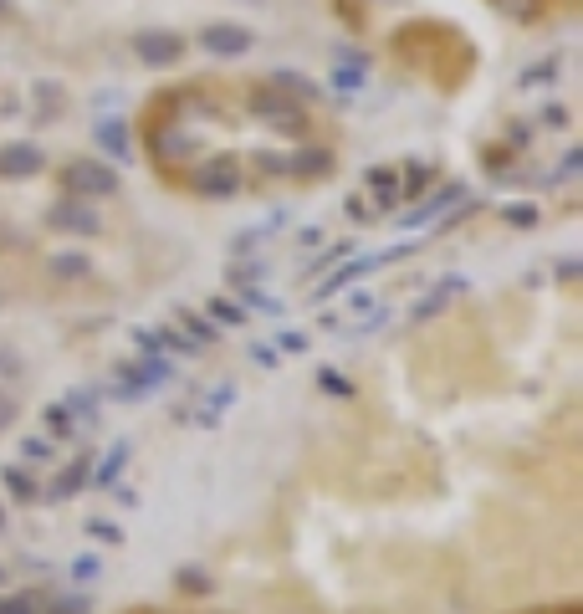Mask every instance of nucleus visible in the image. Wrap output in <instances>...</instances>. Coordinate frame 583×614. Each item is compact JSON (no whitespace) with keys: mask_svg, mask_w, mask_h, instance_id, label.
<instances>
[{"mask_svg":"<svg viewBox=\"0 0 583 614\" xmlns=\"http://www.w3.org/2000/svg\"><path fill=\"white\" fill-rule=\"evenodd\" d=\"M62 185L72 190V195H108L118 180H113V169H103V164H67L62 169Z\"/></svg>","mask_w":583,"mask_h":614,"instance_id":"f257e3e1","label":"nucleus"},{"mask_svg":"<svg viewBox=\"0 0 583 614\" xmlns=\"http://www.w3.org/2000/svg\"><path fill=\"white\" fill-rule=\"evenodd\" d=\"M57 226H72V231H98V221L87 210H77V205H62L57 210Z\"/></svg>","mask_w":583,"mask_h":614,"instance_id":"f03ea898","label":"nucleus"},{"mask_svg":"<svg viewBox=\"0 0 583 614\" xmlns=\"http://www.w3.org/2000/svg\"><path fill=\"white\" fill-rule=\"evenodd\" d=\"M36 164H41V154H36V149H16V154L0 159V169H11V174H31Z\"/></svg>","mask_w":583,"mask_h":614,"instance_id":"7ed1b4c3","label":"nucleus"},{"mask_svg":"<svg viewBox=\"0 0 583 614\" xmlns=\"http://www.w3.org/2000/svg\"><path fill=\"white\" fill-rule=\"evenodd\" d=\"M82 476H87V461H77V466H67V476L57 481V492H52V497H72V492L82 487Z\"/></svg>","mask_w":583,"mask_h":614,"instance_id":"20e7f679","label":"nucleus"},{"mask_svg":"<svg viewBox=\"0 0 583 614\" xmlns=\"http://www.w3.org/2000/svg\"><path fill=\"white\" fill-rule=\"evenodd\" d=\"M318 384H323L328 394H338V400H348V394H353V384H348L338 369H323V374H318Z\"/></svg>","mask_w":583,"mask_h":614,"instance_id":"39448f33","label":"nucleus"},{"mask_svg":"<svg viewBox=\"0 0 583 614\" xmlns=\"http://www.w3.org/2000/svg\"><path fill=\"white\" fill-rule=\"evenodd\" d=\"M6 487H11L16 497H36V481H31L26 471H6Z\"/></svg>","mask_w":583,"mask_h":614,"instance_id":"423d86ee","label":"nucleus"},{"mask_svg":"<svg viewBox=\"0 0 583 614\" xmlns=\"http://www.w3.org/2000/svg\"><path fill=\"white\" fill-rule=\"evenodd\" d=\"M52 267H57L62 277H82V272H87V261H82V256H57Z\"/></svg>","mask_w":583,"mask_h":614,"instance_id":"0eeeda50","label":"nucleus"},{"mask_svg":"<svg viewBox=\"0 0 583 614\" xmlns=\"http://www.w3.org/2000/svg\"><path fill=\"white\" fill-rule=\"evenodd\" d=\"M123 456H128V451H123V446H118V451H113V456H108V461H103V471H98V481H103V487H108V481H113V476H118V466H123Z\"/></svg>","mask_w":583,"mask_h":614,"instance_id":"6e6552de","label":"nucleus"},{"mask_svg":"<svg viewBox=\"0 0 583 614\" xmlns=\"http://www.w3.org/2000/svg\"><path fill=\"white\" fill-rule=\"evenodd\" d=\"M210 313H220V318H226V323H246V313H241V307H231V302H215Z\"/></svg>","mask_w":583,"mask_h":614,"instance_id":"1a4fd4ad","label":"nucleus"},{"mask_svg":"<svg viewBox=\"0 0 583 614\" xmlns=\"http://www.w3.org/2000/svg\"><path fill=\"white\" fill-rule=\"evenodd\" d=\"M16 420V400H11V394H0V430H6Z\"/></svg>","mask_w":583,"mask_h":614,"instance_id":"9d476101","label":"nucleus"},{"mask_svg":"<svg viewBox=\"0 0 583 614\" xmlns=\"http://www.w3.org/2000/svg\"><path fill=\"white\" fill-rule=\"evenodd\" d=\"M0 614H36L31 599H11V604H0Z\"/></svg>","mask_w":583,"mask_h":614,"instance_id":"9b49d317","label":"nucleus"},{"mask_svg":"<svg viewBox=\"0 0 583 614\" xmlns=\"http://www.w3.org/2000/svg\"><path fill=\"white\" fill-rule=\"evenodd\" d=\"M532 614H543V609H532ZM548 614H578V604H563V609H548Z\"/></svg>","mask_w":583,"mask_h":614,"instance_id":"f8f14e48","label":"nucleus"},{"mask_svg":"<svg viewBox=\"0 0 583 614\" xmlns=\"http://www.w3.org/2000/svg\"><path fill=\"white\" fill-rule=\"evenodd\" d=\"M0 522H6V517H0Z\"/></svg>","mask_w":583,"mask_h":614,"instance_id":"ddd939ff","label":"nucleus"}]
</instances>
